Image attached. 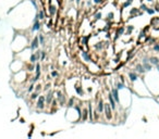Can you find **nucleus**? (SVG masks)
I'll list each match as a JSON object with an SVG mask.
<instances>
[{"instance_id":"obj_16","label":"nucleus","mask_w":159,"mask_h":139,"mask_svg":"<svg viewBox=\"0 0 159 139\" xmlns=\"http://www.w3.org/2000/svg\"><path fill=\"white\" fill-rule=\"evenodd\" d=\"M124 32H125V26H119L116 32V39H118V38H120V37L122 36L123 34H124Z\"/></svg>"},{"instance_id":"obj_18","label":"nucleus","mask_w":159,"mask_h":139,"mask_svg":"<svg viewBox=\"0 0 159 139\" xmlns=\"http://www.w3.org/2000/svg\"><path fill=\"white\" fill-rule=\"evenodd\" d=\"M88 114H89V121L94 122V111H93V104L88 103Z\"/></svg>"},{"instance_id":"obj_33","label":"nucleus","mask_w":159,"mask_h":139,"mask_svg":"<svg viewBox=\"0 0 159 139\" xmlns=\"http://www.w3.org/2000/svg\"><path fill=\"white\" fill-rule=\"evenodd\" d=\"M146 12L148 13L149 15H153L154 13L156 12V10H155L154 8H148V9H147V10H146Z\"/></svg>"},{"instance_id":"obj_28","label":"nucleus","mask_w":159,"mask_h":139,"mask_svg":"<svg viewBox=\"0 0 159 139\" xmlns=\"http://www.w3.org/2000/svg\"><path fill=\"white\" fill-rule=\"evenodd\" d=\"M88 38H89V37L86 36V35L82 36L81 37V43H82L83 46H86V45H87V42H88Z\"/></svg>"},{"instance_id":"obj_19","label":"nucleus","mask_w":159,"mask_h":139,"mask_svg":"<svg viewBox=\"0 0 159 139\" xmlns=\"http://www.w3.org/2000/svg\"><path fill=\"white\" fill-rule=\"evenodd\" d=\"M135 71L138 73V74H144V73L146 72V70L144 69L143 64H136L135 65Z\"/></svg>"},{"instance_id":"obj_7","label":"nucleus","mask_w":159,"mask_h":139,"mask_svg":"<svg viewBox=\"0 0 159 139\" xmlns=\"http://www.w3.org/2000/svg\"><path fill=\"white\" fill-rule=\"evenodd\" d=\"M39 39H38V36H35L34 38H33V40L31 42V50L32 51H35V50H37L38 49V47H39Z\"/></svg>"},{"instance_id":"obj_34","label":"nucleus","mask_w":159,"mask_h":139,"mask_svg":"<svg viewBox=\"0 0 159 139\" xmlns=\"http://www.w3.org/2000/svg\"><path fill=\"white\" fill-rule=\"evenodd\" d=\"M59 76V72L56 71V70H52L51 71V77H58Z\"/></svg>"},{"instance_id":"obj_17","label":"nucleus","mask_w":159,"mask_h":139,"mask_svg":"<svg viewBox=\"0 0 159 139\" xmlns=\"http://www.w3.org/2000/svg\"><path fill=\"white\" fill-rule=\"evenodd\" d=\"M128 76L130 82H136L138 79V74H137V72H129Z\"/></svg>"},{"instance_id":"obj_29","label":"nucleus","mask_w":159,"mask_h":139,"mask_svg":"<svg viewBox=\"0 0 159 139\" xmlns=\"http://www.w3.org/2000/svg\"><path fill=\"white\" fill-rule=\"evenodd\" d=\"M116 87L119 89V90H121V89H123V88L125 87V84H124L123 82H118V83L116 84Z\"/></svg>"},{"instance_id":"obj_31","label":"nucleus","mask_w":159,"mask_h":139,"mask_svg":"<svg viewBox=\"0 0 159 139\" xmlns=\"http://www.w3.org/2000/svg\"><path fill=\"white\" fill-rule=\"evenodd\" d=\"M34 89H35V85H34V83H31V85L27 87V91L31 94V92H33V91H34Z\"/></svg>"},{"instance_id":"obj_25","label":"nucleus","mask_w":159,"mask_h":139,"mask_svg":"<svg viewBox=\"0 0 159 139\" xmlns=\"http://www.w3.org/2000/svg\"><path fill=\"white\" fill-rule=\"evenodd\" d=\"M38 60V58H37L36 53H31V55H30V62L31 63H36Z\"/></svg>"},{"instance_id":"obj_41","label":"nucleus","mask_w":159,"mask_h":139,"mask_svg":"<svg viewBox=\"0 0 159 139\" xmlns=\"http://www.w3.org/2000/svg\"><path fill=\"white\" fill-rule=\"evenodd\" d=\"M52 26V21L51 20H49V22H48V27H51Z\"/></svg>"},{"instance_id":"obj_36","label":"nucleus","mask_w":159,"mask_h":139,"mask_svg":"<svg viewBox=\"0 0 159 139\" xmlns=\"http://www.w3.org/2000/svg\"><path fill=\"white\" fill-rule=\"evenodd\" d=\"M153 50L154 51H156V52H159V43H154V47H153Z\"/></svg>"},{"instance_id":"obj_45","label":"nucleus","mask_w":159,"mask_h":139,"mask_svg":"<svg viewBox=\"0 0 159 139\" xmlns=\"http://www.w3.org/2000/svg\"><path fill=\"white\" fill-rule=\"evenodd\" d=\"M75 0H69V2H74Z\"/></svg>"},{"instance_id":"obj_43","label":"nucleus","mask_w":159,"mask_h":139,"mask_svg":"<svg viewBox=\"0 0 159 139\" xmlns=\"http://www.w3.org/2000/svg\"><path fill=\"white\" fill-rule=\"evenodd\" d=\"M81 1H82V0H75V2H76V5H78V6L81 3Z\"/></svg>"},{"instance_id":"obj_22","label":"nucleus","mask_w":159,"mask_h":139,"mask_svg":"<svg viewBox=\"0 0 159 139\" xmlns=\"http://www.w3.org/2000/svg\"><path fill=\"white\" fill-rule=\"evenodd\" d=\"M149 63L153 64V65H157L159 64V58L158 57H149Z\"/></svg>"},{"instance_id":"obj_5","label":"nucleus","mask_w":159,"mask_h":139,"mask_svg":"<svg viewBox=\"0 0 159 139\" xmlns=\"http://www.w3.org/2000/svg\"><path fill=\"white\" fill-rule=\"evenodd\" d=\"M150 28L154 30H159V16H155L150 20Z\"/></svg>"},{"instance_id":"obj_4","label":"nucleus","mask_w":159,"mask_h":139,"mask_svg":"<svg viewBox=\"0 0 159 139\" xmlns=\"http://www.w3.org/2000/svg\"><path fill=\"white\" fill-rule=\"evenodd\" d=\"M55 95H56V92L54 90H50V89H49V90L47 91V95H46V104H47V105H50V104H51L52 100L55 99Z\"/></svg>"},{"instance_id":"obj_14","label":"nucleus","mask_w":159,"mask_h":139,"mask_svg":"<svg viewBox=\"0 0 159 139\" xmlns=\"http://www.w3.org/2000/svg\"><path fill=\"white\" fill-rule=\"evenodd\" d=\"M75 92H76V95L78 96H80V97H83L84 96V94H85V91H84V89H83V87L81 86V85H75Z\"/></svg>"},{"instance_id":"obj_13","label":"nucleus","mask_w":159,"mask_h":139,"mask_svg":"<svg viewBox=\"0 0 159 139\" xmlns=\"http://www.w3.org/2000/svg\"><path fill=\"white\" fill-rule=\"evenodd\" d=\"M111 94H112V97L115 98V100L117 101V103L119 104L120 103V97H119V89L118 88H112L111 89Z\"/></svg>"},{"instance_id":"obj_42","label":"nucleus","mask_w":159,"mask_h":139,"mask_svg":"<svg viewBox=\"0 0 159 139\" xmlns=\"http://www.w3.org/2000/svg\"><path fill=\"white\" fill-rule=\"evenodd\" d=\"M50 70H51V71H52V70H55V65H54V64H51V65H50Z\"/></svg>"},{"instance_id":"obj_1","label":"nucleus","mask_w":159,"mask_h":139,"mask_svg":"<svg viewBox=\"0 0 159 139\" xmlns=\"http://www.w3.org/2000/svg\"><path fill=\"white\" fill-rule=\"evenodd\" d=\"M56 98L58 100V103H59V107H63L64 104H67V97L64 95V92L61 90H58L56 92Z\"/></svg>"},{"instance_id":"obj_30","label":"nucleus","mask_w":159,"mask_h":139,"mask_svg":"<svg viewBox=\"0 0 159 139\" xmlns=\"http://www.w3.org/2000/svg\"><path fill=\"white\" fill-rule=\"evenodd\" d=\"M39 96V92H37V91H34V92H31V100H36L37 98Z\"/></svg>"},{"instance_id":"obj_12","label":"nucleus","mask_w":159,"mask_h":139,"mask_svg":"<svg viewBox=\"0 0 159 139\" xmlns=\"http://www.w3.org/2000/svg\"><path fill=\"white\" fill-rule=\"evenodd\" d=\"M48 12H49V15L52 18V16H55L56 14H57V7L55 5H51V3H49L48 6Z\"/></svg>"},{"instance_id":"obj_2","label":"nucleus","mask_w":159,"mask_h":139,"mask_svg":"<svg viewBox=\"0 0 159 139\" xmlns=\"http://www.w3.org/2000/svg\"><path fill=\"white\" fill-rule=\"evenodd\" d=\"M46 107V96H38L36 102V109L43 111Z\"/></svg>"},{"instance_id":"obj_24","label":"nucleus","mask_w":159,"mask_h":139,"mask_svg":"<svg viewBox=\"0 0 159 139\" xmlns=\"http://www.w3.org/2000/svg\"><path fill=\"white\" fill-rule=\"evenodd\" d=\"M103 18V13L100 12V11H97V12L94 14V20H95V22H97V21H100Z\"/></svg>"},{"instance_id":"obj_40","label":"nucleus","mask_w":159,"mask_h":139,"mask_svg":"<svg viewBox=\"0 0 159 139\" xmlns=\"http://www.w3.org/2000/svg\"><path fill=\"white\" fill-rule=\"evenodd\" d=\"M50 87H51V84H50V83H48V84L46 85V86H45V88H44V90L45 91H48L49 89H50Z\"/></svg>"},{"instance_id":"obj_11","label":"nucleus","mask_w":159,"mask_h":139,"mask_svg":"<svg viewBox=\"0 0 159 139\" xmlns=\"http://www.w3.org/2000/svg\"><path fill=\"white\" fill-rule=\"evenodd\" d=\"M89 119V114H88V108H83L82 109V119L81 121L82 122H86Z\"/></svg>"},{"instance_id":"obj_37","label":"nucleus","mask_w":159,"mask_h":139,"mask_svg":"<svg viewBox=\"0 0 159 139\" xmlns=\"http://www.w3.org/2000/svg\"><path fill=\"white\" fill-rule=\"evenodd\" d=\"M31 1V3L34 6V9L35 10H38V6H37V2H36V0H30Z\"/></svg>"},{"instance_id":"obj_26","label":"nucleus","mask_w":159,"mask_h":139,"mask_svg":"<svg viewBox=\"0 0 159 139\" xmlns=\"http://www.w3.org/2000/svg\"><path fill=\"white\" fill-rule=\"evenodd\" d=\"M37 14H38V18H39L40 21L45 20V18H46V13H45V11H44V9H43V10H39Z\"/></svg>"},{"instance_id":"obj_23","label":"nucleus","mask_w":159,"mask_h":139,"mask_svg":"<svg viewBox=\"0 0 159 139\" xmlns=\"http://www.w3.org/2000/svg\"><path fill=\"white\" fill-rule=\"evenodd\" d=\"M142 64H143L144 69L146 70V72H149V71L153 70V64H150L149 62H145V63H142Z\"/></svg>"},{"instance_id":"obj_44","label":"nucleus","mask_w":159,"mask_h":139,"mask_svg":"<svg viewBox=\"0 0 159 139\" xmlns=\"http://www.w3.org/2000/svg\"><path fill=\"white\" fill-rule=\"evenodd\" d=\"M146 1H147V2H153L154 0H146Z\"/></svg>"},{"instance_id":"obj_15","label":"nucleus","mask_w":159,"mask_h":139,"mask_svg":"<svg viewBox=\"0 0 159 139\" xmlns=\"http://www.w3.org/2000/svg\"><path fill=\"white\" fill-rule=\"evenodd\" d=\"M104 108H105L104 100H103V99H100V100L98 101L97 108H96V110L98 111V113H99V114H103V113H104Z\"/></svg>"},{"instance_id":"obj_27","label":"nucleus","mask_w":159,"mask_h":139,"mask_svg":"<svg viewBox=\"0 0 159 139\" xmlns=\"http://www.w3.org/2000/svg\"><path fill=\"white\" fill-rule=\"evenodd\" d=\"M38 39H39V43H40V46H45V43H46V40H45V35H44V34H39V35H38Z\"/></svg>"},{"instance_id":"obj_39","label":"nucleus","mask_w":159,"mask_h":139,"mask_svg":"<svg viewBox=\"0 0 159 139\" xmlns=\"http://www.w3.org/2000/svg\"><path fill=\"white\" fill-rule=\"evenodd\" d=\"M93 2L95 5H101V3H104V0H93Z\"/></svg>"},{"instance_id":"obj_38","label":"nucleus","mask_w":159,"mask_h":139,"mask_svg":"<svg viewBox=\"0 0 159 139\" xmlns=\"http://www.w3.org/2000/svg\"><path fill=\"white\" fill-rule=\"evenodd\" d=\"M35 91H37V92H40L42 91V85L38 84L35 86Z\"/></svg>"},{"instance_id":"obj_20","label":"nucleus","mask_w":159,"mask_h":139,"mask_svg":"<svg viewBox=\"0 0 159 139\" xmlns=\"http://www.w3.org/2000/svg\"><path fill=\"white\" fill-rule=\"evenodd\" d=\"M135 30L134 25H128V26H125V35L130 36V35L133 33V30Z\"/></svg>"},{"instance_id":"obj_6","label":"nucleus","mask_w":159,"mask_h":139,"mask_svg":"<svg viewBox=\"0 0 159 139\" xmlns=\"http://www.w3.org/2000/svg\"><path fill=\"white\" fill-rule=\"evenodd\" d=\"M81 57H82L83 61L86 62V63H91V62H92V57L89 55V52L86 51V50H83V51L81 52Z\"/></svg>"},{"instance_id":"obj_3","label":"nucleus","mask_w":159,"mask_h":139,"mask_svg":"<svg viewBox=\"0 0 159 139\" xmlns=\"http://www.w3.org/2000/svg\"><path fill=\"white\" fill-rule=\"evenodd\" d=\"M112 108H111L110 103H105V108H104V113L105 116L108 121H111L112 120Z\"/></svg>"},{"instance_id":"obj_8","label":"nucleus","mask_w":159,"mask_h":139,"mask_svg":"<svg viewBox=\"0 0 159 139\" xmlns=\"http://www.w3.org/2000/svg\"><path fill=\"white\" fill-rule=\"evenodd\" d=\"M108 100H109V103H110L111 108H112V110L115 111V110L117 109V101L115 100V98L112 97V94H111V91L108 94Z\"/></svg>"},{"instance_id":"obj_9","label":"nucleus","mask_w":159,"mask_h":139,"mask_svg":"<svg viewBox=\"0 0 159 139\" xmlns=\"http://www.w3.org/2000/svg\"><path fill=\"white\" fill-rule=\"evenodd\" d=\"M40 28H42V23L39 22V20H37V21H35V22L33 23V26L31 27V32L32 33H34V32L39 30Z\"/></svg>"},{"instance_id":"obj_35","label":"nucleus","mask_w":159,"mask_h":139,"mask_svg":"<svg viewBox=\"0 0 159 139\" xmlns=\"http://www.w3.org/2000/svg\"><path fill=\"white\" fill-rule=\"evenodd\" d=\"M45 59H46V51L42 50V55H40V60L39 61H44Z\"/></svg>"},{"instance_id":"obj_21","label":"nucleus","mask_w":159,"mask_h":139,"mask_svg":"<svg viewBox=\"0 0 159 139\" xmlns=\"http://www.w3.org/2000/svg\"><path fill=\"white\" fill-rule=\"evenodd\" d=\"M74 105H75V98L74 97H71L69 100L67 101V107L68 109H70V108H73Z\"/></svg>"},{"instance_id":"obj_32","label":"nucleus","mask_w":159,"mask_h":139,"mask_svg":"<svg viewBox=\"0 0 159 139\" xmlns=\"http://www.w3.org/2000/svg\"><path fill=\"white\" fill-rule=\"evenodd\" d=\"M140 9H141L142 11H144V12H146V10H147V9H148V7H147L146 5H145V3H143V2H142L141 5H140Z\"/></svg>"},{"instance_id":"obj_10","label":"nucleus","mask_w":159,"mask_h":139,"mask_svg":"<svg viewBox=\"0 0 159 139\" xmlns=\"http://www.w3.org/2000/svg\"><path fill=\"white\" fill-rule=\"evenodd\" d=\"M106 43H107V42H97V43L94 45V49H95L96 51H103L105 49V47H106Z\"/></svg>"}]
</instances>
